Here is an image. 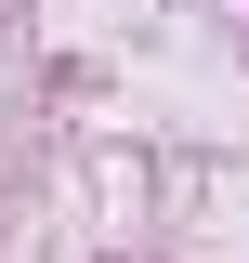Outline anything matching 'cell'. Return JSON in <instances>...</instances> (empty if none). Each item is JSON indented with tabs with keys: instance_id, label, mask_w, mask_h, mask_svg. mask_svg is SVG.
I'll use <instances>...</instances> for the list:
<instances>
[]
</instances>
